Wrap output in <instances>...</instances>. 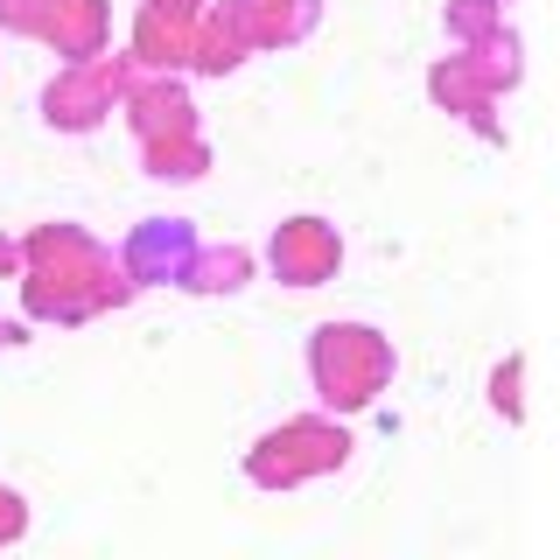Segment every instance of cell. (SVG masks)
Returning a JSON list of instances; mask_svg holds the SVG:
<instances>
[{
    "label": "cell",
    "instance_id": "obj_1",
    "mask_svg": "<svg viewBox=\"0 0 560 560\" xmlns=\"http://www.w3.org/2000/svg\"><path fill=\"white\" fill-rule=\"evenodd\" d=\"M133 294L127 267H113L98 238H84L78 224H43L28 238V308L43 323H84V315H105Z\"/></svg>",
    "mask_w": 560,
    "mask_h": 560
},
{
    "label": "cell",
    "instance_id": "obj_2",
    "mask_svg": "<svg viewBox=\"0 0 560 560\" xmlns=\"http://www.w3.org/2000/svg\"><path fill=\"white\" fill-rule=\"evenodd\" d=\"M308 378L329 413H364L393 385V337L372 323H323L308 337Z\"/></svg>",
    "mask_w": 560,
    "mask_h": 560
},
{
    "label": "cell",
    "instance_id": "obj_3",
    "mask_svg": "<svg viewBox=\"0 0 560 560\" xmlns=\"http://www.w3.org/2000/svg\"><path fill=\"white\" fill-rule=\"evenodd\" d=\"M343 455H350V434L337 420L302 413V420L267 428L253 448H245V477L259 490H294V483H315V477H329V469H343Z\"/></svg>",
    "mask_w": 560,
    "mask_h": 560
},
{
    "label": "cell",
    "instance_id": "obj_4",
    "mask_svg": "<svg viewBox=\"0 0 560 560\" xmlns=\"http://www.w3.org/2000/svg\"><path fill=\"white\" fill-rule=\"evenodd\" d=\"M133 57H92V63H70L57 84L43 92V113H49V127H63V133H92L113 105H127L133 92Z\"/></svg>",
    "mask_w": 560,
    "mask_h": 560
},
{
    "label": "cell",
    "instance_id": "obj_5",
    "mask_svg": "<svg viewBox=\"0 0 560 560\" xmlns=\"http://www.w3.org/2000/svg\"><path fill=\"white\" fill-rule=\"evenodd\" d=\"M197 28H203V8L197 0H148L133 22V49L127 57L154 78H168L175 63H197Z\"/></svg>",
    "mask_w": 560,
    "mask_h": 560
},
{
    "label": "cell",
    "instance_id": "obj_6",
    "mask_svg": "<svg viewBox=\"0 0 560 560\" xmlns=\"http://www.w3.org/2000/svg\"><path fill=\"white\" fill-rule=\"evenodd\" d=\"M267 259L288 288H323V280H337V267H343V238H337L329 218H288L273 232Z\"/></svg>",
    "mask_w": 560,
    "mask_h": 560
},
{
    "label": "cell",
    "instance_id": "obj_7",
    "mask_svg": "<svg viewBox=\"0 0 560 560\" xmlns=\"http://www.w3.org/2000/svg\"><path fill=\"white\" fill-rule=\"evenodd\" d=\"M189 259H197V232H189L183 218H148V224L127 238L119 267H127L133 288H154V280H175V288H183Z\"/></svg>",
    "mask_w": 560,
    "mask_h": 560
},
{
    "label": "cell",
    "instance_id": "obj_8",
    "mask_svg": "<svg viewBox=\"0 0 560 560\" xmlns=\"http://www.w3.org/2000/svg\"><path fill=\"white\" fill-rule=\"evenodd\" d=\"M127 119H133L140 148L197 133V105H189V92H183L175 78H133V92H127Z\"/></svg>",
    "mask_w": 560,
    "mask_h": 560
},
{
    "label": "cell",
    "instance_id": "obj_9",
    "mask_svg": "<svg viewBox=\"0 0 560 560\" xmlns=\"http://www.w3.org/2000/svg\"><path fill=\"white\" fill-rule=\"evenodd\" d=\"M35 35H49L70 63H92L105 57V0H49Z\"/></svg>",
    "mask_w": 560,
    "mask_h": 560
},
{
    "label": "cell",
    "instance_id": "obj_10",
    "mask_svg": "<svg viewBox=\"0 0 560 560\" xmlns=\"http://www.w3.org/2000/svg\"><path fill=\"white\" fill-rule=\"evenodd\" d=\"M245 57H253V35H245L238 0H224V8H203V28H197V63H189V70H210V78H224V70H238Z\"/></svg>",
    "mask_w": 560,
    "mask_h": 560
},
{
    "label": "cell",
    "instance_id": "obj_11",
    "mask_svg": "<svg viewBox=\"0 0 560 560\" xmlns=\"http://www.w3.org/2000/svg\"><path fill=\"white\" fill-rule=\"evenodd\" d=\"M245 14V35L253 49H280V43H302L315 28V0H238Z\"/></svg>",
    "mask_w": 560,
    "mask_h": 560
},
{
    "label": "cell",
    "instance_id": "obj_12",
    "mask_svg": "<svg viewBox=\"0 0 560 560\" xmlns=\"http://www.w3.org/2000/svg\"><path fill=\"white\" fill-rule=\"evenodd\" d=\"M245 280H253V253H245V245H197L183 288L189 294H232V288H245Z\"/></svg>",
    "mask_w": 560,
    "mask_h": 560
},
{
    "label": "cell",
    "instance_id": "obj_13",
    "mask_svg": "<svg viewBox=\"0 0 560 560\" xmlns=\"http://www.w3.org/2000/svg\"><path fill=\"white\" fill-rule=\"evenodd\" d=\"M448 35L463 49H483L504 35V0H448Z\"/></svg>",
    "mask_w": 560,
    "mask_h": 560
},
{
    "label": "cell",
    "instance_id": "obj_14",
    "mask_svg": "<svg viewBox=\"0 0 560 560\" xmlns=\"http://www.w3.org/2000/svg\"><path fill=\"white\" fill-rule=\"evenodd\" d=\"M210 168V148L203 133H183V140H154L148 148V175H162V183H189V175Z\"/></svg>",
    "mask_w": 560,
    "mask_h": 560
},
{
    "label": "cell",
    "instance_id": "obj_15",
    "mask_svg": "<svg viewBox=\"0 0 560 560\" xmlns=\"http://www.w3.org/2000/svg\"><path fill=\"white\" fill-rule=\"evenodd\" d=\"M518 372H525V358H512L498 378H490V399H498V413H512V420L525 413V407H518Z\"/></svg>",
    "mask_w": 560,
    "mask_h": 560
},
{
    "label": "cell",
    "instance_id": "obj_16",
    "mask_svg": "<svg viewBox=\"0 0 560 560\" xmlns=\"http://www.w3.org/2000/svg\"><path fill=\"white\" fill-rule=\"evenodd\" d=\"M28 525V512H22V498H14V490H0V539H14Z\"/></svg>",
    "mask_w": 560,
    "mask_h": 560
}]
</instances>
